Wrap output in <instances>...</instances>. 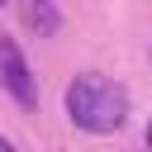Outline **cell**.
I'll return each mask as SVG.
<instances>
[{
	"label": "cell",
	"instance_id": "cell-4",
	"mask_svg": "<svg viewBox=\"0 0 152 152\" xmlns=\"http://www.w3.org/2000/svg\"><path fill=\"white\" fill-rule=\"evenodd\" d=\"M0 152H14V142H10V138H0Z\"/></svg>",
	"mask_w": 152,
	"mask_h": 152
},
{
	"label": "cell",
	"instance_id": "cell-6",
	"mask_svg": "<svg viewBox=\"0 0 152 152\" xmlns=\"http://www.w3.org/2000/svg\"><path fill=\"white\" fill-rule=\"evenodd\" d=\"M0 5H10V0H0Z\"/></svg>",
	"mask_w": 152,
	"mask_h": 152
},
{
	"label": "cell",
	"instance_id": "cell-2",
	"mask_svg": "<svg viewBox=\"0 0 152 152\" xmlns=\"http://www.w3.org/2000/svg\"><path fill=\"white\" fill-rule=\"evenodd\" d=\"M0 86H5V90H10V100H19L24 109H33V104H38L33 71H28V62H24V52H19V43H14L10 33H0Z\"/></svg>",
	"mask_w": 152,
	"mask_h": 152
},
{
	"label": "cell",
	"instance_id": "cell-1",
	"mask_svg": "<svg viewBox=\"0 0 152 152\" xmlns=\"http://www.w3.org/2000/svg\"><path fill=\"white\" fill-rule=\"evenodd\" d=\"M66 114H71V124L81 133H114L128 119V95H124V86L114 76L81 71L66 86Z\"/></svg>",
	"mask_w": 152,
	"mask_h": 152
},
{
	"label": "cell",
	"instance_id": "cell-5",
	"mask_svg": "<svg viewBox=\"0 0 152 152\" xmlns=\"http://www.w3.org/2000/svg\"><path fill=\"white\" fill-rule=\"evenodd\" d=\"M147 147H152V124H147Z\"/></svg>",
	"mask_w": 152,
	"mask_h": 152
},
{
	"label": "cell",
	"instance_id": "cell-3",
	"mask_svg": "<svg viewBox=\"0 0 152 152\" xmlns=\"http://www.w3.org/2000/svg\"><path fill=\"white\" fill-rule=\"evenodd\" d=\"M24 19H28V28L33 33H57V24H62V14H57V5L52 0H24Z\"/></svg>",
	"mask_w": 152,
	"mask_h": 152
}]
</instances>
